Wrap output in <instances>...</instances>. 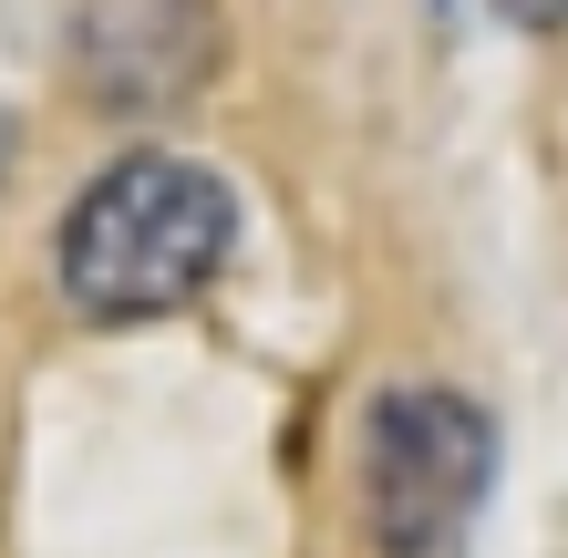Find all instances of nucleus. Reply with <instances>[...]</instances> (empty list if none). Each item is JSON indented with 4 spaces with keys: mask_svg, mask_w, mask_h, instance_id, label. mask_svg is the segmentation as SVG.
Instances as JSON below:
<instances>
[{
    "mask_svg": "<svg viewBox=\"0 0 568 558\" xmlns=\"http://www.w3.org/2000/svg\"><path fill=\"white\" fill-rule=\"evenodd\" d=\"M73 52H83L73 73L104 93V104H165V93L207 83L217 21H207V0H93Z\"/></svg>",
    "mask_w": 568,
    "mask_h": 558,
    "instance_id": "3",
    "label": "nucleus"
},
{
    "mask_svg": "<svg viewBox=\"0 0 568 558\" xmlns=\"http://www.w3.org/2000/svg\"><path fill=\"white\" fill-rule=\"evenodd\" d=\"M465 21H496V31H558L568 0H455Z\"/></svg>",
    "mask_w": 568,
    "mask_h": 558,
    "instance_id": "4",
    "label": "nucleus"
},
{
    "mask_svg": "<svg viewBox=\"0 0 568 558\" xmlns=\"http://www.w3.org/2000/svg\"><path fill=\"white\" fill-rule=\"evenodd\" d=\"M496 497V414L455 383H393L362 414V517L383 558H465Z\"/></svg>",
    "mask_w": 568,
    "mask_h": 558,
    "instance_id": "2",
    "label": "nucleus"
},
{
    "mask_svg": "<svg viewBox=\"0 0 568 558\" xmlns=\"http://www.w3.org/2000/svg\"><path fill=\"white\" fill-rule=\"evenodd\" d=\"M239 258V196L227 176H207L196 155H165V145H135L93 176L73 207H62V301L83 321H165L186 301H207L217 270Z\"/></svg>",
    "mask_w": 568,
    "mask_h": 558,
    "instance_id": "1",
    "label": "nucleus"
}]
</instances>
